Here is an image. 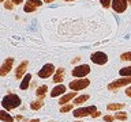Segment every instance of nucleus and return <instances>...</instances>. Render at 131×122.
Listing matches in <instances>:
<instances>
[{"mask_svg": "<svg viewBox=\"0 0 131 122\" xmlns=\"http://www.w3.org/2000/svg\"><path fill=\"white\" fill-rule=\"evenodd\" d=\"M100 115H101V113H100V111H98V110H97V111L94 113V114H93L92 117H93V118H97V117H100Z\"/></svg>", "mask_w": 131, "mask_h": 122, "instance_id": "29", "label": "nucleus"}, {"mask_svg": "<svg viewBox=\"0 0 131 122\" xmlns=\"http://www.w3.org/2000/svg\"><path fill=\"white\" fill-rule=\"evenodd\" d=\"M48 91V85H41L36 89V95L38 98H45V94Z\"/></svg>", "mask_w": 131, "mask_h": 122, "instance_id": "20", "label": "nucleus"}, {"mask_svg": "<svg viewBox=\"0 0 131 122\" xmlns=\"http://www.w3.org/2000/svg\"><path fill=\"white\" fill-rule=\"evenodd\" d=\"M75 122H82V121H75Z\"/></svg>", "mask_w": 131, "mask_h": 122, "instance_id": "36", "label": "nucleus"}, {"mask_svg": "<svg viewBox=\"0 0 131 122\" xmlns=\"http://www.w3.org/2000/svg\"><path fill=\"white\" fill-rule=\"evenodd\" d=\"M0 2H2V3H4V2H6V0H0Z\"/></svg>", "mask_w": 131, "mask_h": 122, "instance_id": "34", "label": "nucleus"}, {"mask_svg": "<svg viewBox=\"0 0 131 122\" xmlns=\"http://www.w3.org/2000/svg\"><path fill=\"white\" fill-rule=\"evenodd\" d=\"M90 60H92V63L97 64V65H104L108 63V56L104 52H96L90 56Z\"/></svg>", "mask_w": 131, "mask_h": 122, "instance_id": "7", "label": "nucleus"}, {"mask_svg": "<svg viewBox=\"0 0 131 122\" xmlns=\"http://www.w3.org/2000/svg\"><path fill=\"white\" fill-rule=\"evenodd\" d=\"M64 2H72V0H64Z\"/></svg>", "mask_w": 131, "mask_h": 122, "instance_id": "33", "label": "nucleus"}, {"mask_svg": "<svg viewBox=\"0 0 131 122\" xmlns=\"http://www.w3.org/2000/svg\"><path fill=\"white\" fill-rule=\"evenodd\" d=\"M0 119H2V122H14V117H11V114H8L7 110H2L0 111Z\"/></svg>", "mask_w": 131, "mask_h": 122, "instance_id": "16", "label": "nucleus"}, {"mask_svg": "<svg viewBox=\"0 0 131 122\" xmlns=\"http://www.w3.org/2000/svg\"><path fill=\"white\" fill-rule=\"evenodd\" d=\"M20 103H22V100H20V98L16 95V94H7L2 100L3 109L7 110V111L8 110H14L16 107H19Z\"/></svg>", "mask_w": 131, "mask_h": 122, "instance_id": "1", "label": "nucleus"}, {"mask_svg": "<svg viewBox=\"0 0 131 122\" xmlns=\"http://www.w3.org/2000/svg\"><path fill=\"white\" fill-rule=\"evenodd\" d=\"M72 76L77 77V79H83V77H86L90 73V67L88 64H82V65H78V67H75L72 69Z\"/></svg>", "mask_w": 131, "mask_h": 122, "instance_id": "2", "label": "nucleus"}, {"mask_svg": "<svg viewBox=\"0 0 131 122\" xmlns=\"http://www.w3.org/2000/svg\"><path fill=\"white\" fill-rule=\"evenodd\" d=\"M89 98H90L89 94H83V95L77 96L75 99H74V104H82V103H85L86 100H89Z\"/></svg>", "mask_w": 131, "mask_h": 122, "instance_id": "19", "label": "nucleus"}, {"mask_svg": "<svg viewBox=\"0 0 131 122\" xmlns=\"http://www.w3.org/2000/svg\"><path fill=\"white\" fill-rule=\"evenodd\" d=\"M27 61H22L19 65H18V68L15 69V77L16 79H23L25 76H26V71H27Z\"/></svg>", "mask_w": 131, "mask_h": 122, "instance_id": "11", "label": "nucleus"}, {"mask_svg": "<svg viewBox=\"0 0 131 122\" xmlns=\"http://www.w3.org/2000/svg\"><path fill=\"white\" fill-rule=\"evenodd\" d=\"M14 4H20V3H23V0H11Z\"/></svg>", "mask_w": 131, "mask_h": 122, "instance_id": "30", "label": "nucleus"}, {"mask_svg": "<svg viewBox=\"0 0 131 122\" xmlns=\"http://www.w3.org/2000/svg\"><path fill=\"white\" fill-rule=\"evenodd\" d=\"M4 8H7V10H12V8H14V4H12L11 0H8V2H4Z\"/></svg>", "mask_w": 131, "mask_h": 122, "instance_id": "26", "label": "nucleus"}, {"mask_svg": "<svg viewBox=\"0 0 131 122\" xmlns=\"http://www.w3.org/2000/svg\"><path fill=\"white\" fill-rule=\"evenodd\" d=\"M127 2H128V3H131V0H127Z\"/></svg>", "mask_w": 131, "mask_h": 122, "instance_id": "35", "label": "nucleus"}, {"mask_svg": "<svg viewBox=\"0 0 131 122\" xmlns=\"http://www.w3.org/2000/svg\"><path fill=\"white\" fill-rule=\"evenodd\" d=\"M89 84H90L89 79H77V80L70 81L68 87H70V89H72V91L77 92V91H81V89H85Z\"/></svg>", "mask_w": 131, "mask_h": 122, "instance_id": "4", "label": "nucleus"}, {"mask_svg": "<svg viewBox=\"0 0 131 122\" xmlns=\"http://www.w3.org/2000/svg\"><path fill=\"white\" fill-rule=\"evenodd\" d=\"M44 106V98H38L37 100H33L30 103V107L34 110V111H37V110H40L41 107Z\"/></svg>", "mask_w": 131, "mask_h": 122, "instance_id": "17", "label": "nucleus"}, {"mask_svg": "<svg viewBox=\"0 0 131 122\" xmlns=\"http://www.w3.org/2000/svg\"><path fill=\"white\" fill-rule=\"evenodd\" d=\"M52 2H55V0H44V3H52Z\"/></svg>", "mask_w": 131, "mask_h": 122, "instance_id": "31", "label": "nucleus"}, {"mask_svg": "<svg viewBox=\"0 0 131 122\" xmlns=\"http://www.w3.org/2000/svg\"><path fill=\"white\" fill-rule=\"evenodd\" d=\"M29 122H40V119H31V121H29Z\"/></svg>", "mask_w": 131, "mask_h": 122, "instance_id": "32", "label": "nucleus"}, {"mask_svg": "<svg viewBox=\"0 0 131 122\" xmlns=\"http://www.w3.org/2000/svg\"><path fill=\"white\" fill-rule=\"evenodd\" d=\"M115 118L119 121H126L127 119V114L124 111H116V115H115Z\"/></svg>", "mask_w": 131, "mask_h": 122, "instance_id": "22", "label": "nucleus"}, {"mask_svg": "<svg viewBox=\"0 0 131 122\" xmlns=\"http://www.w3.org/2000/svg\"><path fill=\"white\" fill-rule=\"evenodd\" d=\"M119 75L123 77H130L131 76V67H124L119 71Z\"/></svg>", "mask_w": 131, "mask_h": 122, "instance_id": "21", "label": "nucleus"}, {"mask_svg": "<svg viewBox=\"0 0 131 122\" xmlns=\"http://www.w3.org/2000/svg\"><path fill=\"white\" fill-rule=\"evenodd\" d=\"M100 3H101V6L104 7V8L112 7V0H100Z\"/></svg>", "mask_w": 131, "mask_h": 122, "instance_id": "24", "label": "nucleus"}, {"mask_svg": "<svg viewBox=\"0 0 131 122\" xmlns=\"http://www.w3.org/2000/svg\"><path fill=\"white\" fill-rule=\"evenodd\" d=\"M131 84V76L130 77H122V79H117L112 81V83L108 84V89L111 91H115V89H119L120 87H127V85Z\"/></svg>", "mask_w": 131, "mask_h": 122, "instance_id": "5", "label": "nucleus"}, {"mask_svg": "<svg viewBox=\"0 0 131 122\" xmlns=\"http://www.w3.org/2000/svg\"><path fill=\"white\" fill-rule=\"evenodd\" d=\"M30 80H31V75H30V73H26V76L22 79V83H20L19 88L22 89V91L27 89V88H29V84H30Z\"/></svg>", "mask_w": 131, "mask_h": 122, "instance_id": "15", "label": "nucleus"}, {"mask_svg": "<svg viewBox=\"0 0 131 122\" xmlns=\"http://www.w3.org/2000/svg\"><path fill=\"white\" fill-rule=\"evenodd\" d=\"M61 94H66V85H63V84H57L56 87L51 91V96H52V98H56V96L61 95Z\"/></svg>", "mask_w": 131, "mask_h": 122, "instance_id": "14", "label": "nucleus"}, {"mask_svg": "<svg viewBox=\"0 0 131 122\" xmlns=\"http://www.w3.org/2000/svg\"><path fill=\"white\" fill-rule=\"evenodd\" d=\"M75 98H77V92H75V91H71V92H68V94H64V95L60 98L59 104H61V106L68 104V102L71 100V99H75Z\"/></svg>", "mask_w": 131, "mask_h": 122, "instance_id": "13", "label": "nucleus"}, {"mask_svg": "<svg viewBox=\"0 0 131 122\" xmlns=\"http://www.w3.org/2000/svg\"><path fill=\"white\" fill-rule=\"evenodd\" d=\"M106 109L111 110V111H120V110L124 109V103H109L106 106Z\"/></svg>", "mask_w": 131, "mask_h": 122, "instance_id": "18", "label": "nucleus"}, {"mask_svg": "<svg viewBox=\"0 0 131 122\" xmlns=\"http://www.w3.org/2000/svg\"><path fill=\"white\" fill-rule=\"evenodd\" d=\"M120 60H122V61H131V52L123 53V54L120 56Z\"/></svg>", "mask_w": 131, "mask_h": 122, "instance_id": "23", "label": "nucleus"}, {"mask_svg": "<svg viewBox=\"0 0 131 122\" xmlns=\"http://www.w3.org/2000/svg\"><path fill=\"white\" fill-rule=\"evenodd\" d=\"M72 107L74 106L72 104H64V106H61V109H60V113H67V111H70V110H72Z\"/></svg>", "mask_w": 131, "mask_h": 122, "instance_id": "25", "label": "nucleus"}, {"mask_svg": "<svg viewBox=\"0 0 131 122\" xmlns=\"http://www.w3.org/2000/svg\"><path fill=\"white\" fill-rule=\"evenodd\" d=\"M127 6H128V2L127 0H112V8L117 14H122L127 10Z\"/></svg>", "mask_w": 131, "mask_h": 122, "instance_id": "9", "label": "nucleus"}, {"mask_svg": "<svg viewBox=\"0 0 131 122\" xmlns=\"http://www.w3.org/2000/svg\"><path fill=\"white\" fill-rule=\"evenodd\" d=\"M126 95L131 98V85H128V87L126 88Z\"/></svg>", "mask_w": 131, "mask_h": 122, "instance_id": "28", "label": "nucleus"}, {"mask_svg": "<svg viewBox=\"0 0 131 122\" xmlns=\"http://www.w3.org/2000/svg\"><path fill=\"white\" fill-rule=\"evenodd\" d=\"M12 64H14V58H12V57H8V58L4 60L3 64H2V68H0V76H6L7 73L11 71Z\"/></svg>", "mask_w": 131, "mask_h": 122, "instance_id": "10", "label": "nucleus"}, {"mask_svg": "<svg viewBox=\"0 0 131 122\" xmlns=\"http://www.w3.org/2000/svg\"><path fill=\"white\" fill-rule=\"evenodd\" d=\"M55 72H56V69L52 64H45L38 71L37 75H38V77H41V79H48V77H51L52 75H55Z\"/></svg>", "mask_w": 131, "mask_h": 122, "instance_id": "6", "label": "nucleus"}, {"mask_svg": "<svg viewBox=\"0 0 131 122\" xmlns=\"http://www.w3.org/2000/svg\"><path fill=\"white\" fill-rule=\"evenodd\" d=\"M113 119H115V117H112V115H105L104 117V121L105 122H112Z\"/></svg>", "mask_w": 131, "mask_h": 122, "instance_id": "27", "label": "nucleus"}, {"mask_svg": "<svg viewBox=\"0 0 131 122\" xmlns=\"http://www.w3.org/2000/svg\"><path fill=\"white\" fill-rule=\"evenodd\" d=\"M64 76H66V71H64V68H57L56 69V72H55V75H53V83H57V84H60L61 81L64 80Z\"/></svg>", "mask_w": 131, "mask_h": 122, "instance_id": "12", "label": "nucleus"}, {"mask_svg": "<svg viewBox=\"0 0 131 122\" xmlns=\"http://www.w3.org/2000/svg\"><path fill=\"white\" fill-rule=\"evenodd\" d=\"M42 6V2L41 0H27L25 3V7H23V11L25 12H34L38 7Z\"/></svg>", "mask_w": 131, "mask_h": 122, "instance_id": "8", "label": "nucleus"}, {"mask_svg": "<svg viewBox=\"0 0 131 122\" xmlns=\"http://www.w3.org/2000/svg\"><path fill=\"white\" fill-rule=\"evenodd\" d=\"M96 111H97L96 106H88V107H79V109H77L72 114H74V117H75V118H82V117H88V115L92 117Z\"/></svg>", "mask_w": 131, "mask_h": 122, "instance_id": "3", "label": "nucleus"}]
</instances>
